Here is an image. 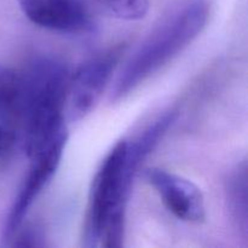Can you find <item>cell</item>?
I'll return each instance as SVG.
<instances>
[{"label":"cell","mask_w":248,"mask_h":248,"mask_svg":"<svg viewBox=\"0 0 248 248\" xmlns=\"http://www.w3.org/2000/svg\"><path fill=\"white\" fill-rule=\"evenodd\" d=\"M126 148L127 140L116 143L92 181L82 229L85 247L124 245L126 206L132 186L125 174Z\"/></svg>","instance_id":"cell-3"},{"label":"cell","mask_w":248,"mask_h":248,"mask_svg":"<svg viewBox=\"0 0 248 248\" xmlns=\"http://www.w3.org/2000/svg\"><path fill=\"white\" fill-rule=\"evenodd\" d=\"M119 56L116 50L96 56L69 78L65 103L70 121L81 120L93 110L113 75Z\"/></svg>","instance_id":"cell-5"},{"label":"cell","mask_w":248,"mask_h":248,"mask_svg":"<svg viewBox=\"0 0 248 248\" xmlns=\"http://www.w3.org/2000/svg\"><path fill=\"white\" fill-rule=\"evenodd\" d=\"M102 9L123 21H140L148 15L150 0H97Z\"/></svg>","instance_id":"cell-10"},{"label":"cell","mask_w":248,"mask_h":248,"mask_svg":"<svg viewBox=\"0 0 248 248\" xmlns=\"http://www.w3.org/2000/svg\"><path fill=\"white\" fill-rule=\"evenodd\" d=\"M144 178L174 217L184 222H203L205 199L193 182L156 167L145 170Z\"/></svg>","instance_id":"cell-6"},{"label":"cell","mask_w":248,"mask_h":248,"mask_svg":"<svg viewBox=\"0 0 248 248\" xmlns=\"http://www.w3.org/2000/svg\"><path fill=\"white\" fill-rule=\"evenodd\" d=\"M69 78L67 67L52 57L36 58L22 73L23 92L18 121L29 159L67 130L62 113Z\"/></svg>","instance_id":"cell-2"},{"label":"cell","mask_w":248,"mask_h":248,"mask_svg":"<svg viewBox=\"0 0 248 248\" xmlns=\"http://www.w3.org/2000/svg\"><path fill=\"white\" fill-rule=\"evenodd\" d=\"M247 164L242 161L229 173L225 184L227 202L232 222L245 240L248 234V186Z\"/></svg>","instance_id":"cell-8"},{"label":"cell","mask_w":248,"mask_h":248,"mask_svg":"<svg viewBox=\"0 0 248 248\" xmlns=\"http://www.w3.org/2000/svg\"><path fill=\"white\" fill-rule=\"evenodd\" d=\"M24 16L36 26L65 34L92 29V18L84 0H17Z\"/></svg>","instance_id":"cell-7"},{"label":"cell","mask_w":248,"mask_h":248,"mask_svg":"<svg viewBox=\"0 0 248 248\" xmlns=\"http://www.w3.org/2000/svg\"><path fill=\"white\" fill-rule=\"evenodd\" d=\"M11 142V132L5 124L0 123V156L7 149Z\"/></svg>","instance_id":"cell-11"},{"label":"cell","mask_w":248,"mask_h":248,"mask_svg":"<svg viewBox=\"0 0 248 248\" xmlns=\"http://www.w3.org/2000/svg\"><path fill=\"white\" fill-rule=\"evenodd\" d=\"M68 140V131L64 130L57 136L45 149L31 157V167L26 179L19 188L18 194L11 206L9 216L2 230V241L5 242L23 225L27 213L33 206L48 182L52 179L61 164L65 144Z\"/></svg>","instance_id":"cell-4"},{"label":"cell","mask_w":248,"mask_h":248,"mask_svg":"<svg viewBox=\"0 0 248 248\" xmlns=\"http://www.w3.org/2000/svg\"><path fill=\"white\" fill-rule=\"evenodd\" d=\"M207 0H183L172 7L126 61L111 90V101L125 98L188 47L205 29Z\"/></svg>","instance_id":"cell-1"},{"label":"cell","mask_w":248,"mask_h":248,"mask_svg":"<svg viewBox=\"0 0 248 248\" xmlns=\"http://www.w3.org/2000/svg\"><path fill=\"white\" fill-rule=\"evenodd\" d=\"M22 73L0 65V123L18 121L22 106Z\"/></svg>","instance_id":"cell-9"}]
</instances>
